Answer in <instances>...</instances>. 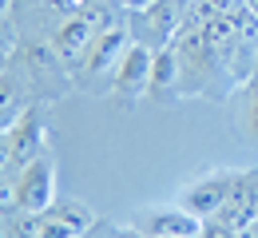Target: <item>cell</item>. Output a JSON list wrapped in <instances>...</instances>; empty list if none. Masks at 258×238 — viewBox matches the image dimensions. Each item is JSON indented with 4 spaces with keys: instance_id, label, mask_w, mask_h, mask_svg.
Wrapping results in <instances>:
<instances>
[{
    "instance_id": "cell-1",
    "label": "cell",
    "mask_w": 258,
    "mask_h": 238,
    "mask_svg": "<svg viewBox=\"0 0 258 238\" xmlns=\"http://www.w3.org/2000/svg\"><path fill=\"white\" fill-rule=\"evenodd\" d=\"M12 64L24 71L36 103H60L68 92H76V71L64 64V56L56 52V44L48 36H20Z\"/></svg>"
},
{
    "instance_id": "cell-2",
    "label": "cell",
    "mask_w": 258,
    "mask_h": 238,
    "mask_svg": "<svg viewBox=\"0 0 258 238\" xmlns=\"http://www.w3.org/2000/svg\"><path fill=\"white\" fill-rule=\"evenodd\" d=\"M127 44H131L127 24H123V28H111V32H99L96 44H92V52H88L84 64L76 68V88L88 92V96L111 92V80H115V71H119V60H123Z\"/></svg>"
},
{
    "instance_id": "cell-3",
    "label": "cell",
    "mask_w": 258,
    "mask_h": 238,
    "mask_svg": "<svg viewBox=\"0 0 258 238\" xmlns=\"http://www.w3.org/2000/svg\"><path fill=\"white\" fill-rule=\"evenodd\" d=\"M187 12H191V0H147L143 8L127 12V32L147 48H163L187 24Z\"/></svg>"
},
{
    "instance_id": "cell-4",
    "label": "cell",
    "mask_w": 258,
    "mask_h": 238,
    "mask_svg": "<svg viewBox=\"0 0 258 238\" xmlns=\"http://www.w3.org/2000/svg\"><path fill=\"white\" fill-rule=\"evenodd\" d=\"M151 56H155V48H147V44H139V40H131L127 52H123V60H119V71H115V80H111V100H119V107H131V103L147 100V84H151Z\"/></svg>"
},
{
    "instance_id": "cell-5",
    "label": "cell",
    "mask_w": 258,
    "mask_h": 238,
    "mask_svg": "<svg viewBox=\"0 0 258 238\" xmlns=\"http://www.w3.org/2000/svg\"><path fill=\"white\" fill-rule=\"evenodd\" d=\"M131 230H139L143 238H195L203 230V218H195L183 206H171V210L147 206L131 214Z\"/></svg>"
},
{
    "instance_id": "cell-6",
    "label": "cell",
    "mask_w": 258,
    "mask_h": 238,
    "mask_svg": "<svg viewBox=\"0 0 258 238\" xmlns=\"http://www.w3.org/2000/svg\"><path fill=\"white\" fill-rule=\"evenodd\" d=\"M52 199H56V163L44 151V155H36L32 163H24L20 175H16V206L44 210V206H52Z\"/></svg>"
},
{
    "instance_id": "cell-7",
    "label": "cell",
    "mask_w": 258,
    "mask_h": 238,
    "mask_svg": "<svg viewBox=\"0 0 258 238\" xmlns=\"http://www.w3.org/2000/svg\"><path fill=\"white\" fill-rule=\"evenodd\" d=\"M4 135H8V147H12L20 167L32 163L36 155H44V147H48V103H32Z\"/></svg>"
},
{
    "instance_id": "cell-8",
    "label": "cell",
    "mask_w": 258,
    "mask_h": 238,
    "mask_svg": "<svg viewBox=\"0 0 258 238\" xmlns=\"http://www.w3.org/2000/svg\"><path fill=\"white\" fill-rule=\"evenodd\" d=\"M230 191H234V171H215V175L199 179V183H191V187H183L179 206L191 210L195 218H215V214L226 206Z\"/></svg>"
},
{
    "instance_id": "cell-9",
    "label": "cell",
    "mask_w": 258,
    "mask_h": 238,
    "mask_svg": "<svg viewBox=\"0 0 258 238\" xmlns=\"http://www.w3.org/2000/svg\"><path fill=\"white\" fill-rule=\"evenodd\" d=\"M96 36H99V32L88 24V16H84V12H68V16H60V20H56V28H52V36H48V40H52V44H56V52L64 56V64L76 71L80 64H84V56L92 52Z\"/></svg>"
},
{
    "instance_id": "cell-10",
    "label": "cell",
    "mask_w": 258,
    "mask_h": 238,
    "mask_svg": "<svg viewBox=\"0 0 258 238\" xmlns=\"http://www.w3.org/2000/svg\"><path fill=\"white\" fill-rule=\"evenodd\" d=\"M96 210L80 199H52V206H44V230L48 238H84L96 226Z\"/></svg>"
},
{
    "instance_id": "cell-11",
    "label": "cell",
    "mask_w": 258,
    "mask_h": 238,
    "mask_svg": "<svg viewBox=\"0 0 258 238\" xmlns=\"http://www.w3.org/2000/svg\"><path fill=\"white\" fill-rule=\"evenodd\" d=\"M258 71V16L246 8L234 20V56H230V80L234 88L250 84Z\"/></svg>"
},
{
    "instance_id": "cell-12",
    "label": "cell",
    "mask_w": 258,
    "mask_h": 238,
    "mask_svg": "<svg viewBox=\"0 0 258 238\" xmlns=\"http://www.w3.org/2000/svg\"><path fill=\"white\" fill-rule=\"evenodd\" d=\"M147 100H159V103H175L183 100V71H179V56L171 44L155 48L151 56V84H147Z\"/></svg>"
},
{
    "instance_id": "cell-13",
    "label": "cell",
    "mask_w": 258,
    "mask_h": 238,
    "mask_svg": "<svg viewBox=\"0 0 258 238\" xmlns=\"http://www.w3.org/2000/svg\"><path fill=\"white\" fill-rule=\"evenodd\" d=\"M32 103H36V96H32V88H28V80H24V71L12 64V68L0 75V131H8Z\"/></svg>"
},
{
    "instance_id": "cell-14",
    "label": "cell",
    "mask_w": 258,
    "mask_h": 238,
    "mask_svg": "<svg viewBox=\"0 0 258 238\" xmlns=\"http://www.w3.org/2000/svg\"><path fill=\"white\" fill-rule=\"evenodd\" d=\"M226 107H230L234 131L246 139V143H258V80L234 88V92L226 96Z\"/></svg>"
},
{
    "instance_id": "cell-15",
    "label": "cell",
    "mask_w": 258,
    "mask_h": 238,
    "mask_svg": "<svg viewBox=\"0 0 258 238\" xmlns=\"http://www.w3.org/2000/svg\"><path fill=\"white\" fill-rule=\"evenodd\" d=\"M4 234L8 238H48V230H44V210L16 206V210L8 214V222H4Z\"/></svg>"
},
{
    "instance_id": "cell-16",
    "label": "cell",
    "mask_w": 258,
    "mask_h": 238,
    "mask_svg": "<svg viewBox=\"0 0 258 238\" xmlns=\"http://www.w3.org/2000/svg\"><path fill=\"white\" fill-rule=\"evenodd\" d=\"M16 175H20V163H16L12 147H8V135L0 131V183H12Z\"/></svg>"
},
{
    "instance_id": "cell-17",
    "label": "cell",
    "mask_w": 258,
    "mask_h": 238,
    "mask_svg": "<svg viewBox=\"0 0 258 238\" xmlns=\"http://www.w3.org/2000/svg\"><path fill=\"white\" fill-rule=\"evenodd\" d=\"M16 44H20V28H16L12 12H0V48L16 52Z\"/></svg>"
},
{
    "instance_id": "cell-18",
    "label": "cell",
    "mask_w": 258,
    "mask_h": 238,
    "mask_svg": "<svg viewBox=\"0 0 258 238\" xmlns=\"http://www.w3.org/2000/svg\"><path fill=\"white\" fill-rule=\"evenodd\" d=\"M84 238H115V226H111V222H96Z\"/></svg>"
},
{
    "instance_id": "cell-19",
    "label": "cell",
    "mask_w": 258,
    "mask_h": 238,
    "mask_svg": "<svg viewBox=\"0 0 258 238\" xmlns=\"http://www.w3.org/2000/svg\"><path fill=\"white\" fill-rule=\"evenodd\" d=\"M8 68H12V52H8V48H0V75H4Z\"/></svg>"
},
{
    "instance_id": "cell-20",
    "label": "cell",
    "mask_w": 258,
    "mask_h": 238,
    "mask_svg": "<svg viewBox=\"0 0 258 238\" xmlns=\"http://www.w3.org/2000/svg\"><path fill=\"white\" fill-rule=\"evenodd\" d=\"M84 4H88V0H64V12H80Z\"/></svg>"
},
{
    "instance_id": "cell-21",
    "label": "cell",
    "mask_w": 258,
    "mask_h": 238,
    "mask_svg": "<svg viewBox=\"0 0 258 238\" xmlns=\"http://www.w3.org/2000/svg\"><path fill=\"white\" fill-rule=\"evenodd\" d=\"M4 222H8V210H4V206H0V230H4Z\"/></svg>"
},
{
    "instance_id": "cell-22",
    "label": "cell",
    "mask_w": 258,
    "mask_h": 238,
    "mask_svg": "<svg viewBox=\"0 0 258 238\" xmlns=\"http://www.w3.org/2000/svg\"><path fill=\"white\" fill-rule=\"evenodd\" d=\"M246 8H250V12L258 16V0H246Z\"/></svg>"
},
{
    "instance_id": "cell-23",
    "label": "cell",
    "mask_w": 258,
    "mask_h": 238,
    "mask_svg": "<svg viewBox=\"0 0 258 238\" xmlns=\"http://www.w3.org/2000/svg\"><path fill=\"white\" fill-rule=\"evenodd\" d=\"M254 80H258V71H254Z\"/></svg>"
}]
</instances>
